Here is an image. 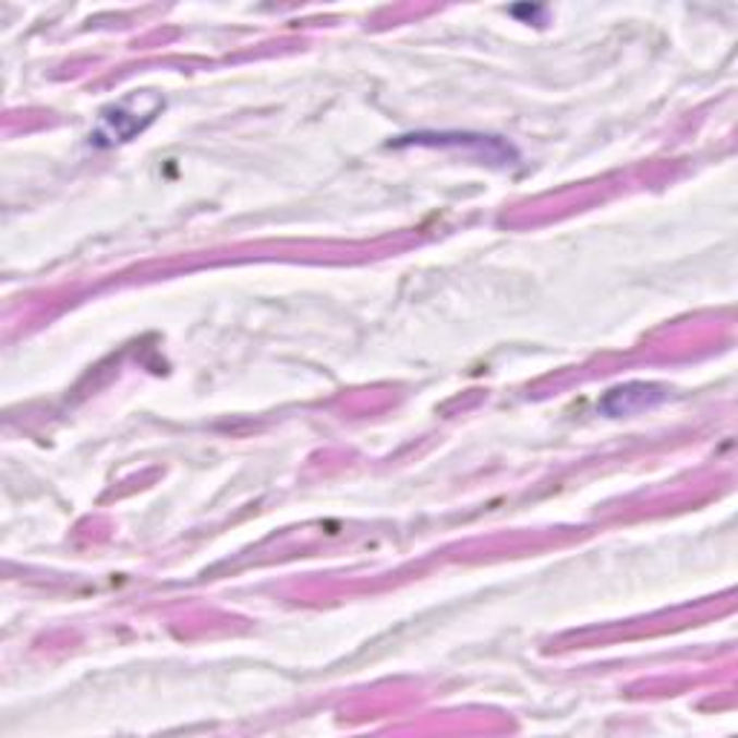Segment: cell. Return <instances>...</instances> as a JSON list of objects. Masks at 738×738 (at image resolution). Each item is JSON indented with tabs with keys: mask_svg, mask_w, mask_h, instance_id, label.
<instances>
[{
	"mask_svg": "<svg viewBox=\"0 0 738 738\" xmlns=\"http://www.w3.org/2000/svg\"><path fill=\"white\" fill-rule=\"evenodd\" d=\"M396 145H436V147H473L485 156L487 162L494 165H511L517 159L511 145H505L503 138L496 136H471V133H419V136H407Z\"/></svg>",
	"mask_w": 738,
	"mask_h": 738,
	"instance_id": "cell-1",
	"label": "cell"
},
{
	"mask_svg": "<svg viewBox=\"0 0 738 738\" xmlns=\"http://www.w3.org/2000/svg\"><path fill=\"white\" fill-rule=\"evenodd\" d=\"M652 398H661V392L655 387H646V384H629V387H620V390H612L603 398V410L615 415L634 413V410H643V407L652 404Z\"/></svg>",
	"mask_w": 738,
	"mask_h": 738,
	"instance_id": "cell-2",
	"label": "cell"
}]
</instances>
